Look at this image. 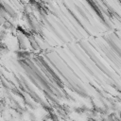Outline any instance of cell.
Listing matches in <instances>:
<instances>
[{"mask_svg": "<svg viewBox=\"0 0 121 121\" xmlns=\"http://www.w3.org/2000/svg\"><path fill=\"white\" fill-rule=\"evenodd\" d=\"M45 121H54L52 117H45Z\"/></svg>", "mask_w": 121, "mask_h": 121, "instance_id": "cell-1", "label": "cell"}]
</instances>
